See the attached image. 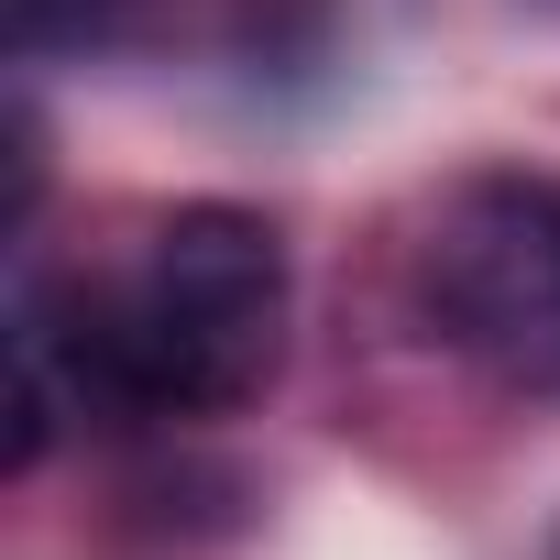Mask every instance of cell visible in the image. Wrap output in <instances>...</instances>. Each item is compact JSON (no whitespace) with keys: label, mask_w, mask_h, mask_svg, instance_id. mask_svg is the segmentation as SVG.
<instances>
[{"label":"cell","mask_w":560,"mask_h":560,"mask_svg":"<svg viewBox=\"0 0 560 560\" xmlns=\"http://www.w3.org/2000/svg\"><path fill=\"white\" fill-rule=\"evenodd\" d=\"M549 560H560V538H549Z\"/></svg>","instance_id":"4"},{"label":"cell","mask_w":560,"mask_h":560,"mask_svg":"<svg viewBox=\"0 0 560 560\" xmlns=\"http://www.w3.org/2000/svg\"><path fill=\"white\" fill-rule=\"evenodd\" d=\"M154 0H12V45L56 56V45H121Z\"/></svg>","instance_id":"3"},{"label":"cell","mask_w":560,"mask_h":560,"mask_svg":"<svg viewBox=\"0 0 560 560\" xmlns=\"http://www.w3.org/2000/svg\"><path fill=\"white\" fill-rule=\"evenodd\" d=\"M407 298L451 363L505 396H560V187L483 165L418 209Z\"/></svg>","instance_id":"2"},{"label":"cell","mask_w":560,"mask_h":560,"mask_svg":"<svg viewBox=\"0 0 560 560\" xmlns=\"http://www.w3.org/2000/svg\"><path fill=\"white\" fill-rule=\"evenodd\" d=\"M287 363V242L264 209L176 198L121 253L12 298V472L56 429H187L231 418Z\"/></svg>","instance_id":"1"}]
</instances>
